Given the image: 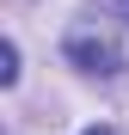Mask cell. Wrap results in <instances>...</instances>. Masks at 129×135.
Masks as SVG:
<instances>
[{
  "mask_svg": "<svg viewBox=\"0 0 129 135\" xmlns=\"http://www.w3.org/2000/svg\"><path fill=\"white\" fill-rule=\"evenodd\" d=\"M61 49H68L74 68H86V74H98V80H117V74H123V49H117L104 31H92V25H74Z\"/></svg>",
  "mask_w": 129,
  "mask_h": 135,
  "instance_id": "cell-1",
  "label": "cell"
},
{
  "mask_svg": "<svg viewBox=\"0 0 129 135\" xmlns=\"http://www.w3.org/2000/svg\"><path fill=\"white\" fill-rule=\"evenodd\" d=\"M0 80H6V86L18 80V43H0Z\"/></svg>",
  "mask_w": 129,
  "mask_h": 135,
  "instance_id": "cell-2",
  "label": "cell"
},
{
  "mask_svg": "<svg viewBox=\"0 0 129 135\" xmlns=\"http://www.w3.org/2000/svg\"><path fill=\"white\" fill-rule=\"evenodd\" d=\"M117 12H123V18H129V0H117Z\"/></svg>",
  "mask_w": 129,
  "mask_h": 135,
  "instance_id": "cell-3",
  "label": "cell"
},
{
  "mask_svg": "<svg viewBox=\"0 0 129 135\" xmlns=\"http://www.w3.org/2000/svg\"><path fill=\"white\" fill-rule=\"evenodd\" d=\"M86 135H117V129H86Z\"/></svg>",
  "mask_w": 129,
  "mask_h": 135,
  "instance_id": "cell-4",
  "label": "cell"
}]
</instances>
